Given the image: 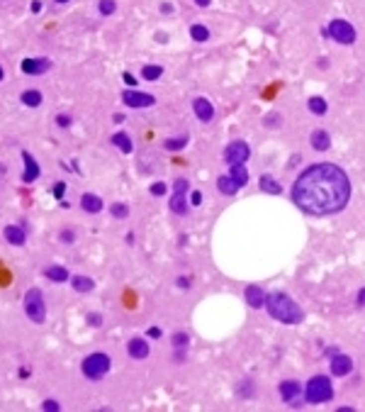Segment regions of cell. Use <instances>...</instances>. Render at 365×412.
<instances>
[{
    "label": "cell",
    "mask_w": 365,
    "mask_h": 412,
    "mask_svg": "<svg viewBox=\"0 0 365 412\" xmlns=\"http://www.w3.org/2000/svg\"><path fill=\"white\" fill-rule=\"evenodd\" d=\"M176 283H178V285H181V288H187V285H190V280H187V278H178V280H176Z\"/></svg>",
    "instance_id": "obj_45"
},
{
    "label": "cell",
    "mask_w": 365,
    "mask_h": 412,
    "mask_svg": "<svg viewBox=\"0 0 365 412\" xmlns=\"http://www.w3.org/2000/svg\"><path fill=\"white\" fill-rule=\"evenodd\" d=\"M42 410H46V412H59V410H61V405H59L56 400H44V403H42Z\"/></svg>",
    "instance_id": "obj_34"
},
{
    "label": "cell",
    "mask_w": 365,
    "mask_h": 412,
    "mask_svg": "<svg viewBox=\"0 0 365 412\" xmlns=\"http://www.w3.org/2000/svg\"><path fill=\"white\" fill-rule=\"evenodd\" d=\"M64 190H66V185H64V183L54 185V195H56V198H61V195H64Z\"/></svg>",
    "instance_id": "obj_40"
},
{
    "label": "cell",
    "mask_w": 365,
    "mask_h": 412,
    "mask_svg": "<svg viewBox=\"0 0 365 412\" xmlns=\"http://www.w3.org/2000/svg\"><path fill=\"white\" fill-rule=\"evenodd\" d=\"M246 302H249V307H253V310H261V307L266 305L263 290H261L258 285H249V288H246Z\"/></svg>",
    "instance_id": "obj_16"
},
{
    "label": "cell",
    "mask_w": 365,
    "mask_h": 412,
    "mask_svg": "<svg viewBox=\"0 0 365 412\" xmlns=\"http://www.w3.org/2000/svg\"><path fill=\"white\" fill-rule=\"evenodd\" d=\"M22 161H24V173H22V181L24 183H34L39 178V163L34 161V156L29 151L22 154Z\"/></svg>",
    "instance_id": "obj_12"
},
{
    "label": "cell",
    "mask_w": 365,
    "mask_h": 412,
    "mask_svg": "<svg viewBox=\"0 0 365 412\" xmlns=\"http://www.w3.org/2000/svg\"><path fill=\"white\" fill-rule=\"evenodd\" d=\"M190 37H192L195 42H207V39H209V29L202 27V24H192V27H190Z\"/></svg>",
    "instance_id": "obj_30"
},
{
    "label": "cell",
    "mask_w": 365,
    "mask_h": 412,
    "mask_svg": "<svg viewBox=\"0 0 365 412\" xmlns=\"http://www.w3.org/2000/svg\"><path fill=\"white\" fill-rule=\"evenodd\" d=\"M166 190H168V185H166V183H154V185H151V195H156V198L166 195Z\"/></svg>",
    "instance_id": "obj_35"
},
{
    "label": "cell",
    "mask_w": 365,
    "mask_h": 412,
    "mask_svg": "<svg viewBox=\"0 0 365 412\" xmlns=\"http://www.w3.org/2000/svg\"><path fill=\"white\" fill-rule=\"evenodd\" d=\"M266 310L271 312L273 320L282 322V324H299V322L304 320L302 307L287 293H280V290L266 295Z\"/></svg>",
    "instance_id": "obj_2"
},
{
    "label": "cell",
    "mask_w": 365,
    "mask_h": 412,
    "mask_svg": "<svg viewBox=\"0 0 365 412\" xmlns=\"http://www.w3.org/2000/svg\"><path fill=\"white\" fill-rule=\"evenodd\" d=\"M122 78H124V83H129V86H134V83H137V78H134L132 73H124Z\"/></svg>",
    "instance_id": "obj_42"
},
{
    "label": "cell",
    "mask_w": 365,
    "mask_h": 412,
    "mask_svg": "<svg viewBox=\"0 0 365 412\" xmlns=\"http://www.w3.org/2000/svg\"><path fill=\"white\" fill-rule=\"evenodd\" d=\"M217 188H219V193H222V195H236L239 183H236L231 176H219V178H217Z\"/></svg>",
    "instance_id": "obj_22"
},
{
    "label": "cell",
    "mask_w": 365,
    "mask_h": 412,
    "mask_svg": "<svg viewBox=\"0 0 365 412\" xmlns=\"http://www.w3.org/2000/svg\"><path fill=\"white\" fill-rule=\"evenodd\" d=\"M190 342V337L185 334V332H173V337H171V344L176 346V349H185Z\"/></svg>",
    "instance_id": "obj_31"
},
{
    "label": "cell",
    "mask_w": 365,
    "mask_h": 412,
    "mask_svg": "<svg viewBox=\"0 0 365 412\" xmlns=\"http://www.w3.org/2000/svg\"><path fill=\"white\" fill-rule=\"evenodd\" d=\"M71 285H73L76 293H91L92 288H95V280L88 278V275H73L71 278Z\"/></svg>",
    "instance_id": "obj_19"
},
{
    "label": "cell",
    "mask_w": 365,
    "mask_h": 412,
    "mask_svg": "<svg viewBox=\"0 0 365 412\" xmlns=\"http://www.w3.org/2000/svg\"><path fill=\"white\" fill-rule=\"evenodd\" d=\"M22 103H24V105H29V108L42 105V93H39V91H24L22 93Z\"/></svg>",
    "instance_id": "obj_29"
},
{
    "label": "cell",
    "mask_w": 365,
    "mask_h": 412,
    "mask_svg": "<svg viewBox=\"0 0 365 412\" xmlns=\"http://www.w3.org/2000/svg\"><path fill=\"white\" fill-rule=\"evenodd\" d=\"M0 81H2V69H0Z\"/></svg>",
    "instance_id": "obj_49"
},
{
    "label": "cell",
    "mask_w": 365,
    "mask_h": 412,
    "mask_svg": "<svg viewBox=\"0 0 365 412\" xmlns=\"http://www.w3.org/2000/svg\"><path fill=\"white\" fill-rule=\"evenodd\" d=\"M51 69V61L49 59H24L22 61V71L29 76H37V73H44Z\"/></svg>",
    "instance_id": "obj_13"
},
{
    "label": "cell",
    "mask_w": 365,
    "mask_h": 412,
    "mask_svg": "<svg viewBox=\"0 0 365 412\" xmlns=\"http://www.w3.org/2000/svg\"><path fill=\"white\" fill-rule=\"evenodd\" d=\"M351 198V181L336 163H314L299 173L292 185L295 205L312 217L341 212Z\"/></svg>",
    "instance_id": "obj_1"
},
{
    "label": "cell",
    "mask_w": 365,
    "mask_h": 412,
    "mask_svg": "<svg viewBox=\"0 0 365 412\" xmlns=\"http://www.w3.org/2000/svg\"><path fill=\"white\" fill-rule=\"evenodd\" d=\"M161 76H163L161 66H141V78L144 81H159Z\"/></svg>",
    "instance_id": "obj_28"
},
{
    "label": "cell",
    "mask_w": 365,
    "mask_h": 412,
    "mask_svg": "<svg viewBox=\"0 0 365 412\" xmlns=\"http://www.w3.org/2000/svg\"><path fill=\"white\" fill-rule=\"evenodd\" d=\"M110 366H112L110 356H107V354H102V351H95V354H91V356H86V359H83L81 371H83V376H86V378H91V381H100V378H105V376H107Z\"/></svg>",
    "instance_id": "obj_4"
},
{
    "label": "cell",
    "mask_w": 365,
    "mask_h": 412,
    "mask_svg": "<svg viewBox=\"0 0 365 412\" xmlns=\"http://www.w3.org/2000/svg\"><path fill=\"white\" fill-rule=\"evenodd\" d=\"M190 195H192V198H190V203H192V205H200V203H202V193H197V190H195V193H190Z\"/></svg>",
    "instance_id": "obj_39"
},
{
    "label": "cell",
    "mask_w": 365,
    "mask_h": 412,
    "mask_svg": "<svg viewBox=\"0 0 365 412\" xmlns=\"http://www.w3.org/2000/svg\"><path fill=\"white\" fill-rule=\"evenodd\" d=\"M312 146H314L317 151H326V149L331 146V137H329V132H324V130H314V132H312Z\"/></svg>",
    "instance_id": "obj_20"
},
{
    "label": "cell",
    "mask_w": 365,
    "mask_h": 412,
    "mask_svg": "<svg viewBox=\"0 0 365 412\" xmlns=\"http://www.w3.org/2000/svg\"><path fill=\"white\" fill-rule=\"evenodd\" d=\"M61 239H64V242H73V234H71V232H61Z\"/></svg>",
    "instance_id": "obj_44"
},
{
    "label": "cell",
    "mask_w": 365,
    "mask_h": 412,
    "mask_svg": "<svg viewBox=\"0 0 365 412\" xmlns=\"http://www.w3.org/2000/svg\"><path fill=\"white\" fill-rule=\"evenodd\" d=\"M229 176L239 183V188H244V185L249 183V171H246V163H236V166H231Z\"/></svg>",
    "instance_id": "obj_24"
},
{
    "label": "cell",
    "mask_w": 365,
    "mask_h": 412,
    "mask_svg": "<svg viewBox=\"0 0 365 412\" xmlns=\"http://www.w3.org/2000/svg\"><path fill=\"white\" fill-rule=\"evenodd\" d=\"M32 10H34V12H39V10H42V2H39V0H34V2H32Z\"/></svg>",
    "instance_id": "obj_46"
},
{
    "label": "cell",
    "mask_w": 365,
    "mask_h": 412,
    "mask_svg": "<svg viewBox=\"0 0 365 412\" xmlns=\"http://www.w3.org/2000/svg\"><path fill=\"white\" fill-rule=\"evenodd\" d=\"M24 315L34 324H44L46 320V305H44V295L39 288H29L27 295H24Z\"/></svg>",
    "instance_id": "obj_5"
},
{
    "label": "cell",
    "mask_w": 365,
    "mask_h": 412,
    "mask_svg": "<svg viewBox=\"0 0 365 412\" xmlns=\"http://www.w3.org/2000/svg\"><path fill=\"white\" fill-rule=\"evenodd\" d=\"M56 122H59L61 127H69V125H71V117H69V115H59V117H56Z\"/></svg>",
    "instance_id": "obj_38"
},
{
    "label": "cell",
    "mask_w": 365,
    "mask_h": 412,
    "mask_svg": "<svg viewBox=\"0 0 365 412\" xmlns=\"http://www.w3.org/2000/svg\"><path fill=\"white\" fill-rule=\"evenodd\" d=\"M81 207L86 210V212H91V215H97L100 210H102V200H100V195H95V193H86L83 198H81Z\"/></svg>",
    "instance_id": "obj_18"
},
{
    "label": "cell",
    "mask_w": 365,
    "mask_h": 412,
    "mask_svg": "<svg viewBox=\"0 0 365 412\" xmlns=\"http://www.w3.org/2000/svg\"><path fill=\"white\" fill-rule=\"evenodd\" d=\"M149 337L159 339V337H161V329H159V327H151V329H149Z\"/></svg>",
    "instance_id": "obj_43"
},
{
    "label": "cell",
    "mask_w": 365,
    "mask_h": 412,
    "mask_svg": "<svg viewBox=\"0 0 365 412\" xmlns=\"http://www.w3.org/2000/svg\"><path fill=\"white\" fill-rule=\"evenodd\" d=\"M122 103L129 108H151L156 103V98L151 93H139V91H124L122 93Z\"/></svg>",
    "instance_id": "obj_9"
},
{
    "label": "cell",
    "mask_w": 365,
    "mask_h": 412,
    "mask_svg": "<svg viewBox=\"0 0 365 412\" xmlns=\"http://www.w3.org/2000/svg\"><path fill=\"white\" fill-rule=\"evenodd\" d=\"M249 156H251V146H249L246 141H241V139H234L231 144H227V149H224V161H227L229 166L246 163Z\"/></svg>",
    "instance_id": "obj_7"
},
{
    "label": "cell",
    "mask_w": 365,
    "mask_h": 412,
    "mask_svg": "<svg viewBox=\"0 0 365 412\" xmlns=\"http://www.w3.org/2000/svg\"><path fill=\"white\" fill-rule=\"evenodd\" d=\"M326 34H329L334 42H339V44H353V42H356V27L348 22V20H341V17H339V20H331Z\"/></svg>",
    "instance_id": "obj_6"
},
{
    "label": "cell",
    "mask_w": 365,
    "mask_h": 412,
    "mask_svg": "<svg viewBox=\"0 0 365 412\" xmlns=\"http://www.w3.org/2000/svg\"><path fill=\"white\" fill-rule=\"evenodd\" d=\"M309 113H314V115H324L326 110H329V105H326V100L324 98H319V95H314V98H309Z\"/></svg>",
    "instance_id": "obj_26"
},
{
    "label": "cell",
    "mask_w": 365,
    "mask_h": 412,
    "mask_svg": "<svg viewBox=\"0 0 365 412\" xmlns=\"http://www.w3.org/2000/svg\"><path fill=\"white\" fill-rule=\"evenodd\" d=\"M2 237L10 244H15V247H22L24 242H27V232L22 227H17V225H7V227L2 229Z\"/></svg>",
    "instance_id": "obj_14"
},
{
    "label": "cell",
    "mask_w": 365,
    "mask_h": 412,
    "mask_svg": "<svg viewBox=\"0 0 365 412\" xmlns=\"http://www.w3.org/2000/svg\"><path fill=\"white\" fill-rule=\"evenodd\" d=\"M110 212H112V217H117V220H124V217H129V207L124 205V203H114V205L110 207Z\"/></svg>",
    "instance_id": "obj_32"
},
{
    "label": "cell",
    "mask_w": 365,
    "mask_h": 412,
    "mask_svg": "<svg viewBox=\"0 0 365 412\" xmlns=\"http://www.w3.org/2000/svg\"><path fill=\"white\" fill-rule=\"evenodd\" d=\"M44 275L49 280H54V283H66V280H69V271H66L64 266H46Z\"/></svg>",
    "instance_id": "obj_23"
},
{
    "label": "cell",
    "mask_w": 365,
    "mask_h": 412,
    "mask_svg": "<svg viewBox=\"0 0 365 412\" xmlns=\"http://www.w3.org/2000/svg\"><path fill=\"white\" fill-rule=\"evenodd\" d=\"M56 2H69V0H56Z\"/></svg>",
    "instance_id": "obj_48"
},
{
    "label": "cell",
    "mask_w": 365,
    "mask_h": 412,
    "mask_svg": "<svg viewBox=\"0 0 365 412\" xmlns=\"http://www.w3.org/2000/svg\"><path fill=\"white\" fill-rule=\"evenodd\" d=\"M282 120H280V115H268L266 117V127H277Z\"/></svg>",
    "instance_id": "obj_36"
},
{
    "label": "cell",
    "mask_w": 365,
    "mask_h": 412,
    "mask_svg": "<svg viewBox=\"0 0 365 412\" xmlns=\"http://www.w3.org/2000/svg\"><path fill=\"white\" fill-rule=\"evenodd\" d=\"M351 371H353V359H351V356H346V354H339V351H336V354H334V356H331V373H334V376H348V373H351Z\"/></svg>",
    "instance_id": "obj_10"
},
{
    "label": "cell",
    "mask_w": 365,
    "mask_h": 412,
    "mask_svg": "<svg viewBox=\"0 0 365 412\" xmlns=\"http://www.w3.org/2000/svg\"><path fill=\"white\" fill-rule=\"evenodd\" d=\"M187 190H190V183H187L185 178H176V183H173V195H171V203H168L176 215H185V212H187V200H185Z\"/></svg>",
    "instance_id": "obj_8"
},
{
    "label": "cell",
    "mask_w": 365,
    "mask_h": 412,
    "mask_svg": "<svg viewBox=\"0 0 365 412\" xmlns=\"http://www.w3.org/2000/svg\"><path fill=\"white\" fill-rule=\"evenodd\" d=\"M356 305H358V307H365V288H361V290H358V298H356Z\"/></svg>",
    "instance_id": "obj_37"
},
{
    "label": "cell",
    "mask_w": 365,
    "mask_h": 412,
    "mask_svg": "<svg viewBox=\"0 0 365 412\" xmlns=\"http://www.w3.org/2000/svg\"><path fill=\"white\" fill-rule=\"evenodd\" d=\"M195 2H197V5H200V7H207V5H209V2H212V0H195Z\"/></svg>",
    "instance_id": "obj_47"
},
{
    "label": "cell",
    "mask_w": 365,
    "mask_h": 412,
    "mask_svg": "<svg viewBox=\"0 0 365 412\" xmlns=\"http://www.w3.org/2000/svg\"><path fill=\"white\" fill-rule=\"evenodd\" d=\"M258 185H261V190H263V193H268V195H280V193H282V185L277 183L273 176H261Z\"/></svg>",
    "instance_id": "obj_21"
},
{
    "label": "cell",
    "mask_w": 365,
    "mask_h": 412,
    "mask_svg": "<svg viewBox=\"0 0 365 412\" xmlns=\"http://www.w3.org/2000/svg\"><path fill=\"white\" fill-rule=\"evenodd\" d=\"M187 144V135H181V137H173V139H166L163 141V149H168V151H178Z\"/></svg>",
    "instance_id": "obj_27"
},
{
    "label": "cell",
    "mask_w": 365,
    "mask_h": 412,
    "mask_svg": "<svg viewBox=\"0 0 365 412\" xmlns=\"http://www.w3.org/2000/svg\"><path fill=\"white\" fill-rule=\"evenodd\" d=\"M88 322H91V324H100V322H102V317L92 312V315H88Z\"/></svg>",
    "instance_id": "obj_41"
},
{
    "label": "cell",
    "mask_w": 365,
    "mask_h": 412,
    "mask_svg": "<svg viewBox=\"0 0 365 412\" xmlns=\"http://www.w3.org/2000/svg\"><path fill=\"white\" fill-rule=\"evenodd\" d=\"M112 144L119 149V151H124V154H132V139L127 132H117L112 137Z\"/></svg>",
    "instance_id": "obj_25"
},
{
    "label": "cell",
    "mask_w": 365,
    "mask_h": 412,
    "mask_svg": "<svg viewBox=\"0 0 365 412\" xmlns=\"http://www.w3.org/2000/svg\"><path fill=\"white\" fill-rule=\"evenodd\" d=\"M280 398H282V400H285V403H292V400H295L297 395H299V390H302V386H299V383H297V381H282V383H280Z\"/></svg>",
    "instance_id": "obj_17"
},
{
    "label": "cell",
    "mask_w": 365,
    "mask_h": 412,
    "mask_svg": "<svg viewBox=\"0 0 365 412\" xmlns=\"http://www.w3.org/2000/svg\"><path fill=\"white\" fill-rule=\"evenodd\" d=\"M334 398V386L326 376H314L309 378V383L304 386V400L312 403V405H321V403H329Z\"/></svg>",
    "instance_id": "obj_3"
},
{
    "label": "cell",
    "mask_w": 365,
    "mask_h": 412,
    "mask_svg": "<svg viewBox=\"0 0 365 412\" xmlns=\"http://www.w3.org/2000/svg\"><path fill=\"white\" fill-rule=\"evenodd\" d=\"M127 351H129L132 359H146L149 356V344L144 342L141 337H134V339H129V344H127Z\"/></svg>",
    "instance_id": "obj_15"
},
{
    "label": "cell",
    "mask_w": 365,
    "mask_h": 412,
    "mask_svg": "<svg viewBox=\"0 0 365 412\" xmlns=\"http://www.w3.org/2000/svg\"><path fill=\"white\" fill-rule=\"evenodd\" d=\"M97 10H100V15H112L114 10H117V2L114 0H100Z\"/></svg>",
    "instance_id": "obj_33"
},
{
    "label": "cell",
    "mask_w": 365,
    "mask_h": 412,
    "mask_svg": "<svg viewBox=\"0 0 365 412\" xmlns=\"http://www.w3.org/2000/svg\"><path fill=\"white\" fill-rule=\"evenodd\" d=\"M192 110H195L200 122H212V117H214V108H212V103L207 98H195L192 100Z\"/></svg>",
    "instance_id": "obj_11"
}]
</instances>
